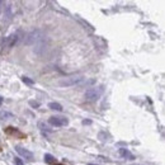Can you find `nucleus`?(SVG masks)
Returning <instances> with one entry per match:
<instances>
[{"label":"nucleus","instance_id":"f257e3e1","mask_svg":"<svg viewBox=\"0 0 165 165\" xmlns=\"http://www.w3.org/2000/svg\"><path fill=\"white\" fill-rule=\"evenodd\" d=\"M103 92H104L103 85H100V87H93V88H89L87 92H85L84 97L88 102H97L100 98V95L103 94Z\"/></svg>","mask_w":165,"mask_h":165},{"label":"nucleus","instance_id":"f03ea898","mask_svg":"<svg viewBox=\"0 0 165 165\" xmlns=\"http://www.w3.org/2000/svg\"><path fill=\"white\" fill-rule=\"evenodd\" d=\"M83 80V76L80 75H71V76H66V78H62L61 80H58V85L62 88H67V87H74L79 83H81Z\"/></svg>","mask_w":165,"mask_h":165},{"label":"nucleus","instance_id":"7ed1b4c3","mask_svg":"<svg viewBox=\"0 0 165 165\" xmlns=\"http://www.w3.org/2000/svg\"><path fill=\"white\" fill-rule=\"evenodd\" d=\"M43 38V34H42V32L41 31H33V32H31V33L25 37V45H37V43H40V41Z\"/></svg>","mask_w":165,"mask_h":165},{"label":"nucleus","instance_id":"20e7f679","mask_svg":"<svg viewBox=\"0 0 165 165\" xmlns=\"http://www.w3.org/2000/svg\"><path fill=\"white\" fill-rule=\"evenodd\" d=\"M49 123L54 127H65L69 125V119L62 116H52V117H50Z\"/></svg>","mask_w":165,"mask_h":165},{"label":"nucleus","instance_id":"39448f33","mask_svg":"<svg viewBox=\"0 0 165 165\" xmlns=\"http://www.w3.org/2000/svg\"><path fill=\"white\" fill-rule=\"evenodd\" d=\"M15 150H17V152L22 158L27 159V160H33V154H32L29 150H27V149H24L22 146H17V147H15Z\"/></svg>","mask_w":165,"mask_h":165},{"label":"nucleus","instance_id":"423d86ee","mask_svg":"<svg viewBox=\"0 0 165 165\" xmlns=\"http://www.w3.org/2000/svg\"><path fill=\"white\" fill-rule=\"evenodd\" d=\"M18 41V36L17 34H10L9 37H7L4 41V46L8 47V49H10V47H13L15 43H17Z\"/></svg>","mask_w":165,"mask_h":165},{"label":"nucleus","instance_id":"0eeeda50","mask_svg":"<svg viewBox=\"0 0 165 165\" xmlns=\"http://www.w3.org/2000/svg\"><path fill=\"white\" fill-rule=\"evenodd\" d=\"M118 152H119V155L122 156V158H125V159H128V160H134L135 159V156L132 155V154L127 150V149H125V147H121L119 150H118Z\"/></svg>","mask_w":165,"mask_h":165},{"label":"nucleus","instance_id":"6e6552de","mask_svg":"<svg viewBox=\"0 0 165 165\" xmlns=\"http://www.w3.org/2000/svg\"><path fill=\"white\" fill-rule=\"evenodd\" d=\"M5 132H7L8 135H15V136H19V137H23V135L20 134V132L18 130H15L14 127H8L7 130H5Z\"/></svg>","mask_w":165,"mask_h":165},{"label":"nucleus","instance_id":"1a4fd4ad","mask_svg":"<svg viewBox=\"0 0 165 165\" xmlns=\"http://www.w3.org/2000/svg\"><path fill=\"white\" fill-rule=\"evenodd\" d=\"M13 117L14 116L8 110H0V119H10Z\"/></svg>","mask_w":165,"mask_h":165},{"label":"nucleus","instance_id":"9d476101","mask_svg":"<svg viewBox=\"0 0 165 165\" xmlns=\"http://www.w3.org/2000/svg\"><path fill=\"white\" fill-rule=\"evenodd\" d=\"M49 107H50L51 109H54V110H58V112H61V110H62V105H61L60 103H56V102L50 103V104H49Z\"/></svg>","mask_w":165,"mask_h":165},{"label":"nucleus","instance_id":"9b49d317","mask_svg":"<svg viewBox=\"0 0 165 165\" xmlns=\"http://www.w3.org/2000/svg\"><path fill=\"white\" fill-rule=\"evenodd\" d=\"M45 161L47 163V164H54L55 161H56V159L51 155V154H46L45 155Z\"/></svg>","mask_w":165,"mask_h":165},{"label":"nucleus","instance_id":"f8f14e48","mask_svg":"<svg viewBox=\"0 0 165 165\" xmlns=\"http://www.w3.org/2000/svg\"><path fill=\"white\" fill-rule=\"evenodd\" d=\"M22 80H23V83L28 84V85H33V84H34V81H33V80H31V79L27 78V76H23V78H22Z\"/></svg>","mask_w":165,"mask_h":165},{"label":"nucleus","instance_id":"ddd939ff","mask_svg":"<svg viewBox=\"0 0 165 165\" xmlns=\"http://www.w3.org/2000/svg\"><path fill=\"white\" fill-rule=\"evenodd\" d=\"M14 163H15V165H24L23 160L22 159H19V158H14Z\"/></svg>","mask_w":165,"mask_h":165},{"label":"nucleus","instance_id":"4468645a","mask_svg":"<svg viewBox=\"0 0 165 165\" xmlns=\"http://www.w3.org/2000/svg\"><path fill=\"white\" fill-rule=\"evenodd\" d=\"M29 104L32 105V107H40V103H37V102H33V100H31Z\"/></svg>","mask_w":165,"mask_h":165},{"label":"nucleus","instance_id":"2eb2a0df","mask_svg":"<svg viewBox=\"0 0 165 165\" xmlns=\"http://www.w3.org/2000/svg\"><path fill=\"white\" fill-rule=\"evenodd\" d=\"M1 103H3V98L0 97V105H1Z\"/></svg>","mask_w":165,"mask_h":165},{"label":"nucleus","instance_id":"dca6fc26","mask_svg":"<svg viewBox=\"0 0 165 165\" xmlns=\"http://www.w3.org/2000/svg\"><path fill=\"white\" fill-rule=\"evenodd\" d=\"M1 4H3V3H1V1H0V7H1Z\"/></svg>","mask_w":165,"mask_h":165},{"label":"nucleus","instance_id":"f3484780","mask_svg":"<svg viewBox=\"0 0 165 165\" xmlns=\"http://www.w3.org/2000/svg\"><path fill=\"white\" fill-rule=\"evenodd\" d=\"M89 165H95V164H89Z\"/></svg>","mask_w":165,"mask_h":165},{"label":"nucleus","instance_id":"a211bd4d","mask_svg":"<svg viewBox=\"0 0 165 165\" xmlns=\"http://www.w3.org/2000/svg\"><path fill=\"white\" fill-rule=\"evenodd\" d=\"M57 165H62V164H57Z\"/></svg>","mask_w":165,"mask_h":165}]
</instances>
